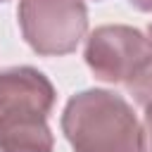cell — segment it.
Masks as SVG:
<instances>
[{"mask_svg":"<svg viewBox=\"0 0 152 152\" xmlns=\"http://www.w3.org/2000/svg\"><path fill=\"white\" fill-rule=\"evenodd\" d=\"M62 131L74 152H142V126L112 90L90 88L69 97Z\"/></svg>","mask_w":152,"mask_h":152,"instance_id":"cell-1","label":"cell"},{"mask_svg":"<svg viewBox=\"0 0 152 152\" xmlns=\"http://www.w3.org/2000/svg\"><path fill=\"white\" fill-rule=\"evenodd\" d=\"M17 17L24 40L43 57L74 52L88 31L83 0H19Z\"/></svg>","mask_w":152,"mask_h":152,"instance_id":"cell-2","label":"cell"},{"mask_svg":"<svg viewBox=\"0 0 152 152\" xmlns=\"http://www.w3.org/2000/svg\"><path fill=\"white\" fill-rule=\"evenodd\" d=\"M86 64L95 78L107 83H131L147 59V36L133 26H97L86 43Z\"/></svg>","mask_w":152,"mask_h":152,"instance_id":"cell-3","label":"cell"},{"mask_svg":"<svg viewBox=\"0 0 152 152\" xmlns=\"http://www.w3.org/2000/svg\"><path fill=\"white\" fill-rule=\"evenodd\" d=\"M55 104V86L33 66H12L0 71V116L10 112L50 114Z\"/></svg>","mask_w":152,"mask_h":152,"instance_id":"cell-4","label":"cell"},{"mask_svg":"<svg viewBox=\"0 0 152 152\" xmlns=\"http://www.w3.org/2000/svg\"><path fill=\"white\" fill-rule=\"evenodd\" d=\"M48 114L10 112L0 116V152H52Z\"/></svg>","mask_w":152,"mask_h":152,"instance_id":"cell-5","label":"cell"},{"mask_svg":"<svg viewBox=\"0 0 152 152\" xmlns=\"http://www.w3.org/2000/svg\"><path fill=\"white\" fill-rule=\"evenodd\" d=\"M128 90L131 95L145 107L152 102V24L147 28V59H145V66L140 69V74L128 83Z\"/></svg>","mask_w":152,"mask_h":152,"instance_id":"cell-6","label":"cell"},{"mask_svg":"<svg viewBox=\"0 0 152 152\" xmlns=\"http://www.w3.org/2000/svg\"><path fill=\"white\" fill-rule=\"evenodd\" d=\"M142 152H152V102L145 104V124H142Z\"/></svg>","mask_w":152,"mask_h":152,"instance_id":"cell-7","label":"cell"},{"mask_svg":"<svg viewBox=\"0 0 152 152\" xmlns=\"http://www.w3.org/2000/svg\"><path fill=\"white\" fill-rule=\"evenodd\" d=\"M128 2L140 12H152V0H128Z\"/></svg>","mask_w":152,"mask_h":152,"instance_id":"cell-8","label":"cell"},{"mask_svg":"<svg viewBox=\"0 0 152 152\" xmlns=\"http://www.w3.org/2000/svg\"><path fill=\"white\" fill-rule=\"evenodd\" d=\"M0 2H5V0H0Z\"/></svg>","mask_w":152,"mask_h":152,"instance_id":"cell-9","label":"cell"}]
</instances>
